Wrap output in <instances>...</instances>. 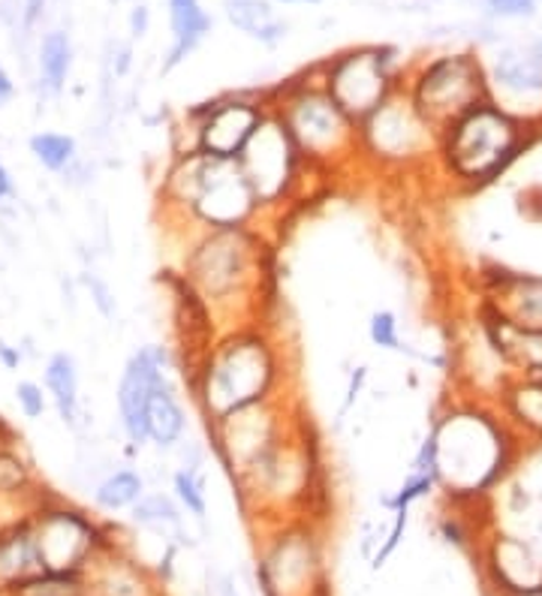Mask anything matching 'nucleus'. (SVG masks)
<instances>
[{"instance_id": "4be33fe9", "label": "nucleus", "mask_w": 542, "mask_h": 596, "mask_svg": "<svg viewBox=\"0 0 542 596\" xmlns=\"http://www.w3.org/2000/svg\"><path fill=\"white\" fill-rule=\"evenodd\" d=\"M73 58H76L73 37L66 34L64 27L46 30L37 49L39 91L46 94V97H61L66 91L70 73H73Z\"/></svg>"}, {"instance_id": "2f4dec72", "label": "nucleus", "mask_w": 542, "mask_h": 596, "mask_svg": "<svg viewBox=\"0 0 542 596\" xmlns=\"http://www.w3.org/2000/svg\"><path fill=\"white\" fill-rule=\"evenodd\" d=\"M407 516H410V509H395V524H392V531H389L386 543H383V548L374 555V570H380L383 563H386L392 555H395V548H398L401 536H404V531H407Z\"/></svg>"}, {"instance_id": "1a4fd4ad", "label": "nucleus", "mask_w": 542, "mask_h": 596, "mask_svg": "<svg viewBox=\"0 0 542 596\" xmlns=\"http://www.w3.org/2000/svg\"><path fill=\"white\" fill-rule=\"evenodd\" d=\"M293 422H296V415L290 413L284 395H274L269 401L250 403V407H242V410L211 422L208 434H211V446L218 452L220 464L233 473V480H238L284 437Z\"/></svg>"}, {"instance_id": "9d476101", "label": "nucleus", "mask_w": 542, "mask_h": 596, "mask_svg": "<svg viewBox=\"0 0 542 596\" xmlns=\"http://www.w3.org/2000/svg\"><path fill=\"white\" fill-rule=\"evenodd\" d=\"M356 151L380 166H404L438 151V133L416 115L407 94L398 88L386 103L356 124Z\"/></svg>"}, {"instance_id": "c756f323", "label": "nucleus", "mask_w": 542, "mask_h": 596, "mask_svg": "<svg viewBox=\"0 0 542 596\" xmlns=\"http://www.w3.org/2000/svg\"><path fill=\"white\" fill-rule=\"evenodd\" d=\"M15 407L30 422L42 419L46 410H49V395L42 389V383H37V380H19L15 383Z\"/></svg>"}, {"instance_id": "ddd939ff", "label": "nucleus", "mask_w": 542, "mask_h": 596, "mask_svg": "<svg viewBox=\"0 0 542 596\" xmlns=\"http://www.w3.org/2000/svg\"><path fill=\"white\" fill-rule=\"evenodd\" d=\"M30 536L46 572H82L100 551L94 521L54 500H39L30 512Z\"/></svg>"}, {"instance_id": "f704fd0d", "label": "nucleus", "mask_w": 542, "mask_h": 596, "mask_svg": "<svg viewBox=\"0 0 542 596\" xmlns=\"http://www.w3.org/2000/svg\"><path fill=\"white\" fill-rule=\"evenodd\" d=\"M46 7H49V0H22V22L25 27H34L46 15Z\"/></svg>"}, {"instance_id": "7c9ffc66", "label": "nucleus", "mask_w": 542, "mask_h": 596, "mask_svg": "<svg viewBox=\"0 0 542 596\" xmlns=\"http://www.w3.org/2000/svg\"><path fill=\"white\" fill-rule=\"evenodd\" d=\"M491 15H501V18H530L537 13L540 0H485Z\"/></svg>"}, {"instance_id": "a211bd4d", "label": "nucleus", "mask_w": 542, "mask_h": 596, "mask_svg": "<svg viewBox=\"0 0 542 596\" xmlns=\"http://www.w3.org/2000/svg\"><path fill=\"white\" fill-rule=\"evenodd\" d=\"M313 543L305 533H290L286 539L274 545V551L266 560V584L274 596H290L296 594L298 587L310 582V572H313Z\"/></svg>"}, {"instance_id": "6ab92c4d", "label": "nucleus", "mask_w": 542, "mask_h": 596, "mask_svg": "<svg viewBox=\"0 0 542 596\" xmlns=\"http://www.w3.org/2000/svg\"><path fill=\"white\" fill-rule=\"evenodd\" d=\"M220 10L235 30L266 49H274L290 37V22L278 15L271 0H220Z\"/></svg>"}, {"instance_id": "4c0bfd02", "label": "nucleus", "mask_w": 542, "mask_h": 596, "mask_svg": "<svg viewBox=\"0 0 542 596\" xmlns=\"http://www.w3.org/2000/svg\"><path fill=\"white\" fill-rule=\"evenodd\" d=\"M15 194V182L13 175H10V169H7V163L0 160V202H7V199H13Z\"/></svg>"}, {"instance_id": "dca6fc26", "label": "nucleus", "mask_w": 542, "mask_h": 596, "mask_svg": "<svg viewBox=\"0 0 542 596\" xmlns=\"http://www.w3.org/2000/svg\"><path fill=\"white\" fill-rule=\"evenodd\" d=\"M145 437L160 452H175L187 437V410L181 401L175 380L167 376L148 398L145 407Z\"/></svg>"}, {"instance_id": "a19ab883", "label": "nucleus", "mask_w": 542, "mask_h": 596, "mask_svg": "<svg viewBox=\"0 0 542 596\" xmlns=\"http://www.w3.org/2000/svg\"><path fill=\"white\" fill-rule=\"evenodd\" d=\"M274 7H317L323 0H271Z\"/></svg>"}, {"instance_id": "412c9836", "label": "nucleus", "mask_w": 542, "mask_h": 596, "mask_svg": "<svg viewBox=\"0 0 542 596\" xmlns=\"http://www.w3.org/2000/svg\"><path fill=\"white\" fill-rule=\"evenodd\" d=\"M491 78L509 97H537L542 94V42L518 46L497 54Z\"/></svg>"}, {"instance_id": "e433bc0d", "label": "nucleus", "mask_w": 542, "mask_h": 596, "mask_svg": "<svg viewBox=\"0 0 542 596\" xmlns=\"http://www.w3.org/2000/svg\"><path fill=\"white\" fill-rule=\"evenodd\" d=\"M365 368H359V371H356V374H353V383H349V389H347V398H344V407H341V415L347 413L349 407H353V403H356V398H359V392H361V386H365Z\"/></svg>"}, {"instance_id": "393cba45", "label": "nucleus", "mask_w": 542, "mask_h": 596, "mask_svg": "<svg viewBox=\"0 0 542 596\" xmlns=\"http://www.w3.org/2000/svg\"><path fill=\"white\" fill-rule=\"evenodd\" d=\"M145 494V476L133 467H121L106 473L103 480L94 485V506L100 512H124Z\"/></svg>"}, {"instance_id": "ea45409f", "label": "nucleus", "mask_w": 542, "mask_h": 596, "mask_svg": "<svg viewBox=\"0 0 542 596\" xmlns=\"http://www.w3.org/2000/svg\"><path fill=\"white\" fill-rule=\"evenodd\" d=\"M13 440H19V434H15L13 425L0 415V449H3V446H10Z\"/></svg>"}, {"instance_id": "79ce46f5", "label": "nucleus", "mask_w": 542, "mask_h": 596, "mask_svg": "<svg viewBox=\"0 0 542 596\" xmlns=\"http://www.w3.org/2000/svg\"><path fill=\"white\" fill-rule=\"evenodd\" d=\"M121 3H124V0H109V7H121Z\"/></svg>"}, {"instance_id": "f257e3e1", "label": "nucleus", "mask_w": 542, "mask_h": 596, "mask_svg": "<svg viewBox=\"0 0 542 596\" xmlns=\"http://www.w3.org/2000/svg\"><path fill=\"white\" fill-rule=\"evenodd\" d=\"M269 281V247L254 226L199 229L184 257V286L220 332L254 325Z\"/></svg>"}, {"instance_id": "f8f14e48", "label": "nucleus", "mask_w": 542, "mask_h": 596, "mask_svg": "<svg viewBox=\"0 0 542 596\" xmlns=\"http://www.w3.org/2000/svg\"><path fill=\"white\" fill-rule=\"evenodd\" d=\"M266 115H269L266 94L262 97L223 94L218 100H208L187 115L194 139L184 151H202V154L223 157V160H238Z\"/></svg>"}, {"instance_id": "6e6552de", "label": "nucleus", "mask_w": 542, "mask_h": 596, "mask_svg": "<svg viewBox=\"0 0 542 596\" xmlns=\"http://www.w3.org/2000/svg\"><path fill=\"white\" fill-rule=\"evenodd\" d=\"M317 76L325 94L359 124L401 88L398 52L389 46H356L323 61Z\"/></svg>"}, {"instance_id": "58836bf2", "label": "nucleus", "mask_w": 542, "mask_h": 596, "mask_svg": "<svg viewBox=\"0 0 542 596\" xmlns=\"http://www.w3.org/2000/svg\"><path fill=\"white\" fill-rule=\"evenodd\" d=\"M0 362H3V368H19V362H22V350H19V347H10L7 340H0Z\"/></svg>"}, {"instance_id": "423d86ee", "label": "nucleus", "mask_w": 542, "mask_h": 596, "mask_svg": "<svg viewBox=\"0 0 542 596\" xmlns=\"http://www.w3.org/2000/svg\"><path fill=\"white\" fill-rule=\"evenodd\" d=\"M506 422L494 415L458 413L443 419L431 431L438 482H446L455 492H479L506 464Z\"/></svg>"}, {"instance_id": "2eb2a0df", "label": "nucleus", "mask_w": 542, "mask_h": 596, "mask_svg": "<svg viewBox=\"0 0 542 596\" xmlns=\"http://www.w3.org/2000/svg\"><path fill=\"white\" fill-rule=\"evenodd\" d=\"M167 13H169V49L163 64H160V73L167 76L172 70H178L190 54L202 46L214 27V18L202 7V0H167Z\"/></svg>"}, {"instance_id": "473e14b6", "label": "nucleus", "mask_w": 542, "mask_h": 596, "mask_svg": "<svg viewBox=\"0 0 542 596\" xmlns=\"http://www.w3.org/2000/svg\"><path fill=\"white\" fill-rule=\"evenodd\" d=\"M85 286L90 289V298H94V305L100 308L103 316H115V296H112V289L106 286V281H100L97 274H85Z\"/></svg>"}, {"instance_id": "39448f33", "label": "nucleus", "mask_w": 542, "mask_h": 596, "mask_svg": "<svg viewBox=\"0 0 542 596\" xmlns=\"http://www.w3.org/2000/svg\"><path fill=\"white\" fill-rule=\"evenodd\" d=\"M528 124L494 100L473 105L438 136V154L452 178L485 184L497 178L525 148Z\"/></svg>"}, {"instance_id": "9b49d317", "label": "nucleus", "mask_w": 542, "mask_h": 596, "mask_svg": "<svg viewBox=\"0 0 542 596\" xmlns=\"http://www.w3.org/2000/svg\"><path fill=\"white\" fill-rule=\"evenodd\" d=\"M238 166L245 172L247 184H250L262 211L284 206L298 187L301 169H308L305 160L298 157L293 139L286 136L284 124L271 112L262 117L257 133L250 136L245 151L238 154Z\"/></svg>"}, {"instance_id": "aec40b11", "label": "nucleus", "mask_w": 542, "mask_h": 596, "mask_svg": "<svg viewBox=\"0 0 542 596\" xmlns=\"http://www.w3.org/2000/svg\"><path fill=\"white\" fill-rule=\"evenodd\" d=\"M42 389H46L49 403L58 410L66 429H78V422H82V395H78L82 383H78V364L73 352L58 350L46 359Z\"/></svg>"}, {"instance_id": "72a5a7b5", "label": "nucleus", "mask_w": 542, "mask_h": 596, "mask_svg": "<svg viewBox=\"0 0 542 596\" xmlns=\"http://www.w3.org/2000/svg\"><path fill=\"white\" fill-rule=\"evenodd\" d=\"M127 34L133 42L151 34V10H148V3H133V10L127 13Z\"/></svg>"}, {"instance_id": "cd10ccee", "label": "nucleus", "mask_w": 542, "mask_h": 596, "mask_svg": "<svg viewBox=\"0 0 542 596\" xmlns=\"http://www.w3.org/2000/svg\"><path fill=\"white\" fill-rule=\"evenodd\" d=\"M172 492H175V500H178L194 519H206L208 512V497L206 485H202V473L199 470H190V467H178L172 473Z\"/></svg>"}, {"instance_id": "bb28decb", "label": "nucleus", "mask_w": 542, "mask_h": 596, "mask_svg": "<svg viewBox=\"0 0 542 596\" xmlns=\"http://www.w3.org/2000/svg\"><path fill=\"white\" fill-rule=\"evenodd\" d=\"M94 591L100 596H145L143 579H139V570L130 563V560H109L103 570V579H97Z\"/></svg>"}, {"instance_id": "c9c22d12", "label": "nucleus", "mask_w": 542, "mask_h": 596, "mask_svg": "<svg viewBox=\"0 0 542 596\" xmlns=\"http://www.w3.org/2000/svg\"><path fill=\"white\" fill-rule=\"evenodd\" d=\"M15 100V82L10 76V70L0 64V109H7V105Z\"/></svg>"}, {"instance_id": "c85d7f7f", "label": "nucleus", "mask_w": 542, "mask_h": 596, "mask_svg": "<svg viewBox=\"0 0 542 596\" xmlns=\"http://www.w3.org/2000/svg\"><path fill=\"white\" fill-rule=\"evenodd\" d=\"M368 337H371V344L380 347V350H392L401 352V325L398 316L392 311H374L371 313V320H368Z\"/></svg>"}, {"instance_id": "7ed1b4c3", "label": "nucleus", "mask_w": 542, "mask_h": 596, "mask_svg": "<svg viewBox=\"0 0 542 596\" xmlns=\"http://www.w3.org/2000/svg\"><path fill=\"white\" fill-rule=\"evenodd\" d=\"M163 208L181 223L199 229H235L254 226L259 202L238 160L178 151L163 178Z\"/></svg>"}, {"instance_id": "0eeeda50", "label": "nucleus", "mask_w": 542, "mask_h": 596, "mask_svg": "<svg viewBox=\"0 0 542 596\" xmlns=\"http://www.w3.org/2000/svg\"><path fill=\"white\" fill-rule=\"evenodd\" d=\"M401 91L438 136L473 105L491 100L489 73L477 54L467 52L431 58L401 85Z\"/></svg>"}, {"instance_id": "f3484780", "label": "nucleus", "mask_w": 542, "mask_h": 596, "mask_svg": "<svg viewBox=\"0 0 542 596\" xmlns=\"http://www.w3.org/2000/svg\"><path fill=\"white\" fill-rule=\"evenodd\" d=\"M489 308L506 323L530 332H542V277L537 274H506L494 286Z\"/></svg>"}, {"instance_id": "20e7f679", "label": "nucleus", "mask_w": 542, "mask_h": 596, "mask_svg": "<svg viewBox=\"0 0 542 596\" xmlns=\"http://www.w3.org/2000/svg\"><path fill=\"white\" fill-rule=\"evenodd\" d=\"M266 103L308 169H335L359 154L356 121L325 94L317 66L266 94Z\"/></svg>"}, {"instance_id": "a878e982", "label": "nucleus", "mask_w": 542, "mask_h": 596, "mask_svg": "<svg viewBox=\"0 0 542 596\" xmlns=\"http://www.w3.org/2000/svg\"><path fill=\"white\" fill-rule=\"evenodd\" d=\"M130 519H133V524L148 527V531H178L181 527L178 506L163 492L143 494L136 504L130 506Z\"/></svg>"}, {"instance_id": "f03ea898", "label": "nucleus", "mask_w": 542, "mask_h": 596, "mask_svg": "<svg viewBox=\"0 0 542 596\" xmlns=\"http://www.w3.org/2000/svg\"><path fill=\"white\" fill-rule=\"evenodd\" d=\"M194 398L206 422H218L284 389V352L266 325L220 332L194 368Z\"/></svg>"}, {"instance_id": "b1692460", "label": "nucleus", "mask_w": 542, "mask_h": 596, "mask_svg": "<svg viewBox=\"0 0 542 596\" xmlns=\"http://www.w3.org/2000/svg\"><path fill=\"white\" fill-rule=\"evenodd\" d=\"M27 151L39 166L52 175H70L78 166V142L76 136L58 131H39L27 139Z\"/></svg>"}, {"instance_id": "5701e85b", "label": "nucleus", "mask_w": 542, "mask_h": 596, "mask_svg": "<svg viewBox=\"0 0 542 596\" xmlns=\"http://www.w3.org/2000/svg\"><path fill=\"white\" fill-rule=\"evenodd\" d=\"M506 429H518L525 437L542 440V383L516 376L501 392Z\"/></svg>"}, {"instance_id": "4468645a", "label": "nucleus", "mask_w": 542, "mask_h": 596, "mask_svg": "<svg viewBox=\"0 0 542 596\" xmlns=\"http://www.w3.org/2000/svg\"><path fill=\"white\" fill-rule=\"evenodd\" d=\"M172 352L163 344H145L130 356L118 380L115 403H118V425L130 449H145L148 437H145V407L151 392L172 376Z\"/></svg>"}]
</instances>
